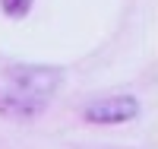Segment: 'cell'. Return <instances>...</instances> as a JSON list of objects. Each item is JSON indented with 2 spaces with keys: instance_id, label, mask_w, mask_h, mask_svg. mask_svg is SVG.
I'll list each match as a JSON object with an SVG mask.
<instances>
[{
  "instance_id": "obj_1",
  "label": "cell",
  "mask_w": 158,
  "mask_h": 149,
  "mask_svg": "<svg viewBox=\"0 0 158 149\" xmlns=\"http://www.w3.org/2000/svg\"><path fill=\"white\" fill-rule=\"evenodd\" d=\"M3 76H6L10 92H16L22 99H35V102H48L63 86V70L48 64H16Z\"/></svg>"
},
{
  "instance_id": "obj_2",
  "label": "cell",
  "mask_w": 158,
  "mask_h": 149,
  "mask_svg": "<svg viewBox=\"0 0 158 149\" xmlns=\"http://www.w3.org/2000/svg\"><path fill=\"white\" fill-rule=\"evenodd\" d=\"M139 114V99L133 95H108V99H95L82 108V117L89 124H127Z\"/></svg>"
},
{
  "instance_id": "obj_3",
  "label": "cell",
  "mask_w": 158,
  "mask_h": 149,
  "mask_svg": "<svg viewBox=\"0 0 158 149\" xmlns=\"http://www.w3.org/2000/svg\"><path fill=\"white\" fill-rule=\"evenodd\" d=\"M48 108V102H35V99H22L16 92H3L0 95V114H6L13 121H32Z\"/></svg>"
},
{
  "instance_id": "obj_4",
  "label": "cell",
  "mask_w": 158,
  "mask_h": 149,
  "mask_svg": "<svg viewBox=\"0 0 158 149\" xmlns=\"http://www.w3.org/2000/svg\"><path fill=\"white\" fill-rule=\"evenodd\" d=\"M32 3L35 0H0V10H3L10 19H22V16H29Z\"/></svg>"
}]
</instances>
